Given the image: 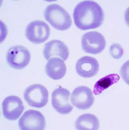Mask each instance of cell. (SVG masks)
<instances>
[{
  "label": "cell",
  "instance_id": "1",
  "mask_svg": "<svg viewBox=\"0 0 129 130\" xmlns=\"http://www.w3.org/2000/svg\"><path fill=\"white\" fill-rule=\"evenodd\" d=\"M73 17L76 26L82 30L99 27L103 23L104 14L103 9L92 1H82L76 6Z\"/></svg>",
  "mask_w": 129,
  "mask_h": 130
},
{
  "label": "cell",
  "instance_id": "2",
  "mask_svg": "<svg viewBox=\"0 0 129 130\" xmlns=\"http://www.w3.org/2000/svg\"><path fill=\"white\" fill-rule=\"evenodd\" d=\"M48 22L58 30H65L71 26L72 21L69 13L60 5L56 4L48 5L44 12Z\"/></svg>",
  "mask_w": 129,
  "mask_h": 130
},
{
  "label": "cell",
  "instance_id": "3",
  "mask_svg": "<svg viewBox=\"0 0 129 130\" xmlns=\"http://www.w3.org/2000/svg\"><path fill=\"white\" fill-rule=\"evenodd\" d=\"M24 98L30 106L41 108L47 104L49 92L43 85L33 84L28 87L25 90Z\"/></svg>",
  "mask_w": 129,
  "mask_h": 130
},
{
  "label": "cell",
  "instance_id": "4",
  "mask_svg": "<svg viewBox=\"0 0 129 130\" xmlns=\"http://www.w3.org/2000/svg\"><path fill=\"white\" fill-rule=\"evenodd\" d=\"M31 59V54L27 48L20 45L11 47L6 55L7 61L14 69H22L28 65Z\"/></svg>",
  "mask_w": 129,
  "mask_h": 130
},
{
  "label": "cell",
  "instance_id": "5",
  "mask_svg": "<svg viewBox=\"0 0 129 130\" xmlns=\"http://www.w3.org/2000/svg\"><path fill=\"white\" fill-rule=\"evenodd\" d=\"M50 33V27L46 22L35 20L28 24L26 36L30 42L34 44L42 43L49 38Z\"/></svg>",
  "mask_w": 129,
  "mask_h": 130
},
{
  "label": "cell",
  "instance_id": "6",
  "mask_svg": "<svg viewBox=\"0 0 129 130\" xmlns=\"http://www.w3.org/2000/svg\"><path fill=\"white\" fill-rule=\"evenodd\" d=\"M82 46L86 53L97 54L103 52L106 45L104 37L97 31L88 32L82 36Z\"/></svg>",
  "mask_w": 129,
  "mask_h": 130
},
{
  "label": "cell",
  "instance_id": "7",
  "mask_svg": "<svg viewBox=\"0 0 129 130\" xmlns=\"http://www.w3.org/2000/svg\"><path fill=\"white\" fill-rule=\"evenodd\" d=\"M18 125L21 130H42L46 126V121L39 111L30 110L26 111L19 119Z\"/></svg>",
  "mask_w": 129,
  "mask_h": 130
},
{
  "label": "cell",
  "instance_id": "8",
  "mask_svg": "<svg viewBox=\"0 0 129 130\" xmlns=\"http://www.w3.org/2000/svg\"><path fill=\"white\" fill-rule=\"evenodd\" d=\"M70 92L68 90L60 86L54 90L52 94V104L54 109L62 115H67L72 110L70 104Z\"/></svg>",
  "mask_w": 129,
  "mask_h": 130
},
{
  "label": "cell",
  "instance_id": "9",
  "mask_svg": "<svg viewBox=\"0 0 129 130\" xmlns=\"http://www.w3.org/2000/svg\"><path fill=\"white\" fill-rule=\"evenodd\" d=\"M94 101L92 91L87 87H77L72 93L71 103L78 109L82 110L89 109L92 106Z\"/></svg>",
  "mask_w": 129,
  "mask_h": 130
},
{
  "label": "cell",
  "instance_id": "10",
  "mask_svg": "<svg viewBox=\"0 0 129 130\" xmlns=\"http://www.w3.org/2000/svg\"><path fill=\"white\" fill-rule=\"evenodd\" d=\"M3 114L5 118L10 120H17L24 109L22 100L18 96H10L3 102Z\"/></svg>",
  "mask_w": 129,
  "mask_h": 130
},
{
  "label": "cell",
  "instance_id": "11",
  "mask_svg": "<svg viewBox=\"0 0 129 130\" xmlns=\"http://www.w3.org/2000/svg\"><path fill=\"white\" fill-rule=\"evenodd\" d=\"M43 54L45 58L47 60L57 57L66 61L68 58L69 51L64 43L59 40H53L45 44Z\"/></svg>",
  "mask_w": 129,
  "mask_h": 130
},
{
  "label": "cell",
  "instance_id": "12",
  "mask_svg": "<svg viewBox=\"0 0 129 130\" xmlns=\"http://www.w3.org/2000/svg\"><path fill=\"white\" fill-rule=\"evenodd\" d=\"M75 69L77 73L81 77L90 78L97 74L99 70V64L96 59L85 56L78 60Z\"/></svg>",
  "mask_w": 129,
  "mask_h": 130
},
{
  "label": "cell",
  "instance_id": "13",
  "mask_svg": "<svg viewBox=\"0 0 129 130\" xmlns=\"http://www.w3.org/2000/svg\"><path fill=\"white\" fill-rule=\"evenodd\" d=\"M45 70L47 75L50 78L58 80L62 78L66 74V67L61 59L54 57L48 61Z\"/></svg>",
  "mask_w": 129,
  "mask_h": 130
},
{
  "label": "cell",
  "instance_id": "14",
  "mask_svg": "<svg viewBox=\"0 0 129 130\" xmlns=\"http://www.w3.org/2000/svg\"><path fill=\"white\" fill-rule=\"evenodd\" d=\"M75 127L78 130H97L99 128V122L98 118L94 115L84 114L77 119Z\"/></svg>",
  "mask_w": 129,
  "mask_h": 130
},
{
  "label": "cell",
  "instance_id": "15",
  "mask_svg": "<svg viewBox=\"0 0 129 130\" xmlns=\"http://www.w3.org/2000/svg\"><path fill=\"white\" fill-rule=\"evenodd\" d=\"M120 79L119 75L112 74L102 78L96 83L94 85V94H100L105 89L113 84L118 82Z\"/></svg>",
  "mask_w": 129,
  "mask_h": 130
},
{
  "label": "cell",
  "instance_id": "16",
  "mask_svg": "<svg viewBox=\"0 0 129 130\" xmlns=\"http://www.w3.org/2000/svg\"><path fill=\"white\" fill-rule=\"evenodd\" d=\"M110 53L113 58L118 59H120L123 55V48L120 44H113L110 47Z\"/></svg>",
  "mask_w": 129,
  "mask_h": 130
},
{
  "label": "cell",
  "instance_id": "17",
  "mask_svg": "<svg viewBox=\"0 0 129 130\" xmlns=\"http://www.w3.org/2000/svg\"><path fill=\"white\" fill-rule=\"evenodd\" d=\"M120 74L125 83L129 85V60L122 66L120 70Z\"/></svg>",
  "mask_w": 129,
  "mask_h": 130
},
{
  "label": "cell",
  "instance_id": "18",
  "mask_svg": "<svg viewBox=\"0 0 129 130\" xmlns=\"http://www.w3.org/2000/svg\"><path fill=\"white\" fill-rule=\"evenodd\" d=\"M124 16L126 23L129 26V7L126 9L125 12Z\"/></svg>",
  "mask_w": 129,
  "mask_h": 130
}]
</instances>
